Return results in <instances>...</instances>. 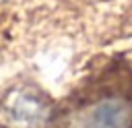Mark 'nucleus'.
Here are the masks:
<instances>
[{
	"label": "nucleus",
	"instance_id": "nucleus-1",
	"mask_svg": "<svg viewBox=\"0 0 132 128\" xmlns=\"http://www.w3.org/2000/svg\"><path fill=\"white\" fill-rule=\"evenodd\" d=\"M43 128H132V52L95 58Z\"/></svg>",
	"mask_w": 132,
	"mask_h": 128
},
{
	"label": "nucleus",
	"instance_id": "nucleus-2",
	"mask_svg": "<svg viewBox=\"0 0 132 128\" xmlns=\"http://www.w3.org/2000/svg\"><path fill=\"white\" fill-rule=\"evenodd\" d=\"M50 111L52 103L35 87H16L4 99V116L14 128H41Z\"/></svg>",
	"mask_w": 132,
	"mask_h": 128
}]
</instances>
